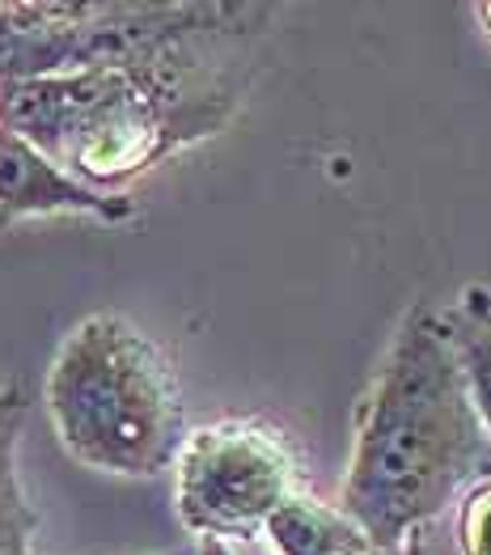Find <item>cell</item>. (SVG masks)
Here are the masks:
<instances>
[{"mask_svg": "<svg viewBox=\"0 0 491 555\" xmlns=\"http://www.w3.org/2000/svg\"><path fill=\"white\" fill-rule=\"evenodd\" d=\"M280 17V4L224 0L221 17L186 39L13 81L9 128L93 191L132 195L144 175L233 124Z\"/></svg>", "mask_w": 491, "mask_h": 555, "instance_id": "1", "label": "cell"}, {"mask_svg": "<svg viewBox=\"0 0 491 555\" xmlns=\"http://www.w3.org/2000/svg\"><path fill=\"white\" fill-rule=\"evenodd\" d=\"M488 475L491 437L445 319L415 301L352 412V454L335 505L382 547H406Z\"/></svg>", "mask_w": 491, "mask_h": 555, "instance_id": "2", "label": "cell"}, {"mask_svg": "<svg viewBox=\"0 0 491 555\" xmlns=\"http://www.w3.org/2000/svg\"><path fill=\"white\" fill-rule=\"evenodd\" d=\"M43 408L60 450L115 479L175 470L191 433L170 357L111 310L68 326L47 365Z\"/></svg>", "mask_w": 491, "mask_h": 555, "instance_id": "3", "label": "cell"}, {"mask_svg": "<svg viewBox=\"0 0 491 555\" xmlns=\"http://www.w3.org/2000/svg\"><path fill=\"white\" fill-rule=\"evenodd\" d=\"M306 496L301 459L271 420L221 416L186 433L175 459V513L195 543L246 547Z\"/></svg>", "mask_w": 491, "mask_h": 555, "instance_id": "4", "label": "cell"}, {"mask_svg": "<svg viewBox=\"0 0 491 555\" xmlns=\"http://www.w3.org/2000/svg\"><path fill=\"white\" fill-rule=\"evenodd\" d=\"M43 217H81L115 230L140 217V204L135 195L93 191L81 179H73L60 162H51L35 140H26L17 128H4L0 132V233Z\"/></svg>", "mask_w": 491, "mask_h": 555, "instance_id": "5", "label": "cell"}, {"mask_svg": "<svg viewBox=\"0 0 491 555\" xmlns=\"http://www.w3.org/2000/svg\"><path fill=\"white\" fill-rule=\"evenodd\" d=\"M268 547L275 555H424V539H411L406 547H382L339 505L306 492L271 521Z\"/></svg>", "mask_w": 491, "mask_h": 555, "instance_id": "6", "label": "cell"}, {"mask_svg": "<svg viewBox=\"0 0 491 555\" xmlns=\"http://www.w3.org/2000/svg\"><path fill=\"white\" fill-rule=\"evenodd\" d=\"M30 416V395L17 377L0 386V555H30L39 534V513L30 505L22 475H17V446Z\"/></svg>", "mask_w": 491, "mask_h": 555, "instance_id": "7", "label": "cell"}, {"mask_svg": "<svg viewBox=\"0 0 491 555\" xmlns=\"http://www.w3.org/2000/svg\"><path fill=\"white\" fill-rule=\"evenodd\" d=\"M445 335L453 344V357L462 365L466 390L475 399V412L491 437V288L488 284H466L445 310Z\"/></svg>", "mask_w": 491, "mask_h": 555, "instance_id": "8", "label": "cell"}, {"mask_svg": "<svg viewBox=\"0 0 491 555\" xmlns=\"http://www.w3.org/2000/svg\"><path fill=\"white\" fill-rule=\"evenodd\" d=\"M453 534H457V555H491V475L457 501Z\"/></svg>", "mask_w": 491, "mask_h": 555, "instance_id": "9", "label": "cell"}, {"mask_svg": "<svg viewBox=\"0 0 491 555\" xmlns=\"http://www.w3.org/2000/svg\"><path fill=\"white\" fill-rule=\"evenodd\" d=\"M470 17H475V26H479L483 43L491 47V0H479V4H470Z\"/></svg>", "mask_w": 491, "mask_h": 555, "instance_id": "10", "label": "cell"}, {"mask_svg": "<svg viewBox=\"0 0 491 555\" xmlns=\"http://www.w3.org/2000/svg\"><path fill=\"white\" fill-rule=\"evenodd\" d=\"M195 555H242V547H229V543H195Z\"/></svg>", "mask_w": 491, "mask_h": 555, "instance_id": "11", "label": "cell"}, {"mask_svg": "<svg viewBox=\"0 0 491 555\" xmlns=\"http://www.w3.org/2000/svg\"><path fill=\"white\" fill-rule=\"evenodd\" d=\"M161 555H195V547H179V552H161Z\"/></svg>", "mask_w": 491, "mask_h": 555, "instance_id": "12", "label": "cell"}]
</instances>
